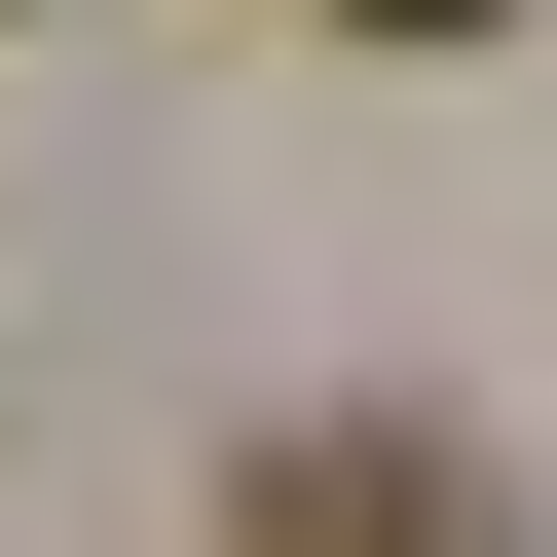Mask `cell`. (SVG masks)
I'll return each instance as SVG.
<instances>
[{"mask_svg": "<svg viewBox=\"0 0 557 557\" xmlns=\"http://www.w3.org/2000/svg\"><path fill=\"white\" fill-rule=\"evenodd\" d=\"M223 557H520V446H446V409H298V446H223Z\"/></svg>", "mask_w": 557, "mask_h": 557, "instance_id": "1", "label": "cell"}, {"mask_svg": "<svg viewBox=\"0 0 557 557\" xmlns=\"http://www.w3.org/2000/svg\"><path fill=\"white\" fill-rule=\"evenodd\" d=\"M335 38H483V0H335Z\"/></svg>", "mask_w": 557, "mask_h": 557, "instance_id": "2", "label": "cell"}]
</instances>
